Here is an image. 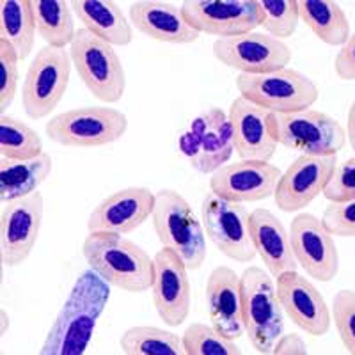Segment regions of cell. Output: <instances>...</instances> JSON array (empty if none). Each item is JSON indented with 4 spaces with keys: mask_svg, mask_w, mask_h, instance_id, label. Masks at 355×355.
I'll return each instance as SVG.
<instances>
[{
    "mask_svg": "<svg viewBox=\"0 0 355 355\" xmlns=\"http://www.w3.org/2000/svg\"><path fill=\"white\" fill-rule=\"evenodd\" d=\"M153 304L157 315L167 327H180L187 322L192 306V286L189 268L183 259L167 247H162L153 256Z\"/></svg>",
    "mask_w": 355,
    "mask_h": 355,
    "instance_id": "17",
    "label": "cell"
},
{
    "mask_svg": "<svg viewBox=\"0 0 355 355\" xmlns=\"http://www.w3.org/2000/svg\"><path fill=\"white\" fill-rule=\"evenodd\" d=\"M180 8L199 34L217 40L254 33L261 24L259 0H185Z\"/></svg>",
    "mask_w": 355,
    "mask_h": 355,
    "instance_id": "12",
    "label": "cell"
},
{
    "mask_svg": "<svg viewBox=\"0 0 355 355\" xmlns=\"http://www.w3.org/2000/svg\"><path fill=\"white\" fill-rule=\"evenodd\" d=\"M338 167L336 155H300L283 171L274 201L281 211L300 214L325 192Z\"/></svg>",
    "mask_w": 355,
    "mask_h": 355,
    "instance_id": "13",
    "label": "cell"
},
{
    "mask_svg": "<svg viewBox=\"0 0 355 355\" xmlns=\"http://www.w3.org/2000/svg\"><path fill=\"white\" fill-rule=\"evenodd\" d=\"M69 57L82 84L96 100L103 103L121 100L126 89V75L116 46L80 27L69 46Z\"/></svg>",
    "mask_w": 355,
    "mask_h": 355,
    "instance_id": "6",
    "label": "cell"
},
{
    "mask_svg": "<svg viewBox=\"0 0 355 355\" xmlns=\"http://www.w3.org/2000/svg\"><path fill=\"white\" fill-rule=\"evenodd\" d=\"M206 306L211 327L231 341L245 334L242 279L230 266H217L206 281Z\"/></svg>",
    "mask_w": 355,
    "mask_h": 355,
    "instance_id": "22",
    "label": "cell"
},
{
    "mask_svg": "<svg viewBox=\"0 0 355 355\" xmlns=\"http://www.w3.org/2000/svg\"><path fill=\"white\" fill-rule=\"evenodd\" d=\"M250 239L254 245L256 256L263 261L265 270L277 279L286 272L299 270V263L291 249L290 231L284 224L266 208H256L249 217Z\"/></svg>",
    "mask_w": 355,
    "mask_h": 355,
    "instance_id": "24",
    "label": "cell"
},
{
    "mask_svg": "<svg viewBox=\"0 0 355 355\" xmlns=\"http://www.w3.org/2000/svg\"><path fill=\"white\" fill-rule=\"evenodd\" d=\"M110 299V286L93 270L77 277L37 355H84Z\"/></svg>",
    "mask_w": 355,
    "mask_h": 355,
    "instance_id": "1",
    "label": "cell"
},
{
    "mask_svg": "<svg viewBox=\"0 0 355 355\" xmlns=\"http://www.w3.org/2000/svg\"><path fill=\"white\" fill-rule=\"evenodd\" d=\"M227 117L233 132L234 153L240 160L270 162L274 158L279 146L274 132V112L239 96L231 101Z\"/></svg>",
    "mask_w": 355,
    "mask_h": 355,
    "instance_id": "21",
    "label": "cell"
},
{
    "mask_svg": "<svg viewBox=\"0 0 355 355\" xmlns=\"http://www.w3.org/2000/svg\"><path fill=\"white\" fill-rule=\"evenodd\" d=\"M53 160L49 153H43L28 160H9L0 158V199L11 202L28 198L40 192V185L50 176Z\"/></svg>",
    "mask_w": 355,
    "mask_h": 355,
    "instance_id": "26",
    "label": "cell"
},
{
    "mask_svg": "<svg viewBox=\"0 0 355 355\" xmlns=\"http://www.w3.org/2000/svg\"><path fill=\"white\" fill-rule=\"evenodd\" d=\"M291 249L299 266L320 283H331L339 274V252L334 236L322 218L313 214H297L290 224Z\"/></svg>",
    "mask_w": 355,
    "mask_h": 355,
    "instance_id": "16",
    "label": "cell"
},
{
    "mask_svg": "<svg viewBox=\"0 0 355 355\" xmlns=\"http://www.w3.org/2000/svg\"><path fill=\"white\" fill-rule=\"evenodd\" d=\"M323 196L329 202H345L355 199V155L338 164Z\"/></svg>",
    "mask_w": 355,
    "mask_h": 355,
    "instance_id": "37",
    "label": "cell"
},
{
    "mask_svg": "<svg viewBox=\"0 0 355 355\" xmlns=\"http://www.w3.org/2000/svg\"><path fill=\"white\" fill-rule=\"evenodd\" d=\"M261 24L268 36L275 40H288L299 27V0H259Z\"/></svg>",
    "mask_w": 355,
    "mask_h": 355,
    "instance_id": "32",
    "label": "cell"
},
{
    "mask_svg": "<svg viewBox=\"0 0 355 355\" xmlns=\"http://www.w3.org/2000/svg\"><path fill=\"white\" fill-rule=\"evenodd\" d=\"M277 299L284 316L311 338H322L331 331L332 311L315 284L300 272H286L275 279Z\"/></svg>",
    "mask_w": 355,
    "mask_h": 355,
    "instance_id": "18",
    "label": "cell"
},
{
    "mask_svg": "<svg viewBox=\"0 0 355 355\" xmlns=\"http://www.w3.org/2000/svg\"><path fill=\"white\" fill-rule=\"evenodd\" d=\"M300 21L329 46H343L352 36L350 20L338 2L299 0Z\"/></svg>",
    "mask_w": 355,
    "mask_h": 355,
    "instance_id": "27",
    "label": "cell"
},
{
    "mask_svg": "<svg viewBox=\"0 0 355 355\" xmlns=\"http://www.w3.org/2000/svg\"><path fill=\"white\" fill-rule=\"evenodd\" d=\"M347 142L350 144L352 151L355 153V100L352 101L350 109H348V117H347Z\"/></svg>",
    "mask_w": 355,
    "mask_h": 355,
    "instance_id": "40",
    "label": "cell"
},
{
    "mask_svg": "<svg viewBox=\"0 0 355 355\" xmlns=\"http://www.w3.org/2000/svg\"><path fill=\"white\" fill-rule=\"evenodd\" d=\"M125 355H187L182 336L155 325L128 327L119 338Z\"/></svg>",
    "mask_w": 355,
    "mask_h": 355,
    "instance_id": "30",
    "label": "cell"
},
{
    "mask_svg": "<svg viewBox=\"0 0 355 355\" xmlns=\"http://www.w3.org/2000/svg\"><path fill=\"white\" fill-rule=\"evenodd\" d=\"M18 59L17 52L6 41H0V110H6L12 105L18 93Z\"/></svg>",
    "mask_w": 355,
    "mask_h": 355,
    "instance_id": "35",
    "label": "cell"
},
{
    "mask_svg": "<svg viewBox=\"0 0 355 355\" xmlns=\"http://www.w3.org/2000/svg\"><path fill=\"white\" fill-rule=\"evenodd\" d=\"M34 21L37 36L52 49L66 50L71 46L78 28L75 27V12L64 0H33Z\"/></svg>",
    "mask_w": 355,
    "mask_h": 355,
    "instance_id": "28",
    "label": "cell"
},
{
    "mask_svg": "<svg viewBox=\"0 0 355 355\" xmlns=\"http://www.w3.org/2000/svg\"><path fill=\"white\" fill-rule=\"evenodd\" d=\"M211 52L218 62L239 71V75H259L288 68L293 55L284 41L256 31L239 37L217 40Z\"/></svg>",
    "mask_w": 355,
    "mask_h": 355,
    "instance_id": "14",
    "label": "cell"
},
{
    "mask_svg": "<svg viewBox=\"0 0 355 355\" xmlns=\"http://www.w3.org/2000/svg\"><path fill=\"white\" fill-rule=\"evenodd\" d=\"M8 329H9L8 313H6V311L2 309V336H6V332H8Z\"/></svg>",
    "mask_w": 355,
    "mask_h": 355,
    "instance_id": "41",
    "label": "cell"
},
{
    "mask_svg": "<svg viewBox=\"0 0 355 355\" xmlns=\"http://www.w3.org/2000/svg\"><path fill=\"white\" fill-rule=\"evenodd\" d=\"M322 224L332 236H355V199L345 202H329L322 214Z\"/></svg>",
    "mask_w": 355,
    "mask_h": 355,
    "instance_id": "36",
    "label": "cell"
},
{
    "mask_svg": "<svg viewBox=\"0 0 355 355\" xmlns=\"http://www.w3.org/2000/svg\"><path fill=\"white\" fill-rule=\"evenodd\" d=\"M128 18L133 28L144 36L167 44L196 43L201 34L187 21L182 8L158 2V0H141L128 8Z\"/></svg>",
    "mask_w": 355,
    "mask_h": 355,
    "instance_id": "23",
    "label": "cell"
},
{
    "mask_svg": "<svg viewBox=\"0 0 355 355\" xmlns=\"http://www.w3.org/2000/svg\"><path fill=\"white\" fill-rule=\"evenodd\" d=\"M155 192L148 187H126L107 196L87 218L89 233L125 234L141 227L155 210Z\"/></svg>",
    "mask_w": 355,
    "mask_h": 355,
    "instance_id": "20",
    "label": "cell"
},
{
    "mask_svg": "<svg viewBox=\"0 0 355 355\" xmlns=\"http://www.w3.org/2000/svg\"><path fill=\"white\" fill-rule=\"evenodd\" d=\"M75 18L82 27L112 46H128L133 40V25L123 9L112 0H71Z\"/></svg>",
    "mask_w": 355,
    "mask_h": 355,
    "instance_id": "25",
    "label": "cell"
},
{
    "mask_svg": "<svg viewBox=\"0 0 355 355\" xmlns=\"http://www.w3.org/2000/svg\"><path fill=\"white\" fill-rule=\"evenodd\" d=\"M334 71L339 80H355V33H352L347 43L339 49L338 55L334 57Z\"/></svg>",
    "mask_w": 355,
    "mask_h": 355,
    "instance_id": "38",
    "label": "cell"
},
{
    "mask_svg": "<svg viewBox=\"0 0 355 355\" xmlns=\"http://www.w3.org/2000/svg\"><path fill=\"white\" fill-rule=\"evenodd\" d=\"M71 68V57L66 50L46 44L37 50L21 85V107L28 119H44L57 109L68 91Z\"/></svg>",
    "mask_w": 355,
    "mask_h": 355,
    "instance_id": "8",
    "label": "cell"
},
{
    "mask_svg": "<svg viewBox=\"0 0 355 355\" xmlns=\"http://www.w3.org/2000/svg\"><path fill=\"white\" fill-rule=\"evenodd\" d=\"M180 151L201 174H214L227 166L234 153L227 112L211 107L196 116L180 137Z\"/></svg>",
    "mask_w": 355,
    "mask_h": 355,
    "instance_id": "10",
    "label": "cell"
},
{
    "mask_svg": "<svg viewBox=\"0 0 355 355\" xmlns=\"http://www.w3.org/2000/svg\"><path fill=\"white\" fill-rule=\"evenodd\" d=\"M274 132L279 146L300 155H338L347 144L345 126L315 109L274 114Z\"/></svg>",
    "mask_w": 355,
    "mask_h": 355,
    "instance_id": "9",
    "label": "cell"
},
{
    "mask_svg": "<svg viewBox=\"0 0 355 355\" xmlns=\"http://www.w3.org/2000/svg\"><path fill=\"white\" fill-rule=\"evenodd\" d=\"M281 169L272 162L239 160L210 176V192L236 205L258 202L275 194Z\"/></svg>",
    "mask_w": 355,
    "mask_h": 355,
    "instance_id": "19",
    "label": "cell"
},
{
    "mask_svg": "<svg viewBox=\"0 0 355 355\" xmlns=\"http://www.w3.org/2000/svg\"><path fill=\"white\" fill-rule=\"evenodd\" d=\"M249 217L250 211L245 210V206L217 198L211 192L201 202V222L206 239L226 258L236 263H250L256 258Z\"/></svg>",
    "mask_w": 355,
    "mask_h": 355,
    "instance_id": "11",
    "label": "cell"
},
{
    "mask_svg": "<svg viewBox=\"0 0 355 355\" xmlns=\"http://www.w3.org/2000/svg\"><path fill=\"white\" fill-rule=\"evenodd\" d=\"M234 84L239 89V96L274 114L307 110L320 98L316 82L293 68L259 75H239Z\"/></svg>",
    "mask_w": 355,
    "mask_h": 355,
    "instance_id": "5",
    "label": "cell"
},
{
    "mask_svg": "<svg viewBox=\"0 0 355 355\" xmlns=\"http://www.w3.org/2000/svg\"><path fill=\"white\" fill-rule=\"evenodd\" d=\"M153 230L162 247L176 252L189 270H198L206 258V233L202 222L178 190L155 192Z\"/></svg>",
    "mask_w": 355,
    "mask_h": 355,
    "instance_id": "3",
    "label": "cell"
},
{
    "mask_svg": "<svg viewBox=\"0 0 355 355\" xmlns=\"http://www.w3.org/2000/svg\"><path fill=\"white\" fill-rule=\"evenodd\" d=\"M240 279L247 338L256 352L272 355L284 331V311L277 299L275 281L261 266H249Z\"/></svg>",
    "mask_w": 355,
    "mask_h": 355,
    "instance_id": "4",
    "label": "cell"
},
{
    "mask_svg": "<svg viewBox=\"0 0 355 355\" xmlns=\"http://www.w3.org/2000/svg\"><path fill=\"white\" fill-rule=\"evenodd\" d=\"M332 323L348 355H355V290H339L332 300Z\"/></svg>",
    "mask_w": 355,
    "mask_h": 355,
    "instance_id": "34",
    "label": "cell"
},
{
    "mask_svg": "<svg viewBox=\"0 0 355 355\" xmlns=\"http://www.w3.org/2000/svg\"><path fill=\"white\" fill-rule=\"evenodd\" d=\"M36 34L33 0L0 2V41L11 44L20 61L33 53Z\"/></svg>",
    "mask_w": 355,
    "mask_h": 355,
    "instance_id": "29",
    "label": "cell"
},
{
    "mask_svg": "<svg viewBox=\"0 0 355 355\" xmlns=\"http://www.w3.org/2000/svg\"><path fill=\"white\" fill-rule=\"evenodd\" d=\"M43 153V141L36 130L8 114L0 116V158L28 160Z\"/></svg>",
    "mask_w": 355,
    "mask_h": 355,
    "instance_id": "31",
    "label": "cell"
},
{
    "mask_svg": "<svg viewBox=\"0 0 355 355\" xmlns=\"http://www.w3.org/2000/svg\"><path fill=\"white\" fill-rule=\"evenodd\" d=\"M44 199L41 192L6 202L0 211V261L8 268L24 265L40 239Z\"/></svg>",
    "mask_w": 355,
    "mask_h": 355,
    "instance_id": "15",
    "label": "cell"
},
{
    "mask_svg": "<svg viewBox=\"0 0 355 355\" xmlns=\"http://www.w3.org/2000/svg\"><path fill=\"white\" fill-rule=\"evenodd\" d=\"M82 256L89 270L110 288L128 293H144L153 288V256L125 236L89 233L82 242Z\"/></svg>",
    "mask_w": 355,
    "mask_h": 355,
    "instance_id": "2",
    "label": "cell"
},
{
    "mask_svg": "<svg viewBox=\"0 0 355 355\" xmlns=\"http://www.w3.org/2000/svg\"><path fill=\"white\" fill-rule=\"evenodd\" d=\"M187 355H243L240 347L206 323H192L182 336Z\"/></svg>",
    "mask_w": 355,
    "mask_h": 355,
    "instance_id": "33",
    "label": "cell"
},
{
    "mask_svg": "<svg viewBox=\"0 0 355 355\" xmlns=\"http://www.w3.org/2000/svg\"><path fill=\"white\" fill-rule=\"evenodd\" d=\"M272 355H309V352H307L302 336L291 332V334H284L279 339Z\"/></svg>",
    "mask_w": 355,
    "mask_h": 355,
    "instance_id": "39",
    "label": "cell"
},
{
    "mask_svg": "<svg viewBox=\"0 0 355 355\" xmlns=\"http://www.w3.org/2000/svg\"><path fill=\"white\" fill-rule=\"evenodd\" d=\"M128 130V117L107 105L71 109L55 114L44 126L52 142L64 148H101L114 144Z\"/></svg>",
    "mask_w": 355,
    "mask_h": 355,
    "instance_id": "7",
    "label": "cell"
}]
</instances>
